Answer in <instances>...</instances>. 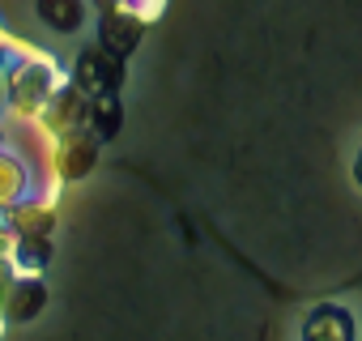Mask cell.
I'll list each match as a JSON object with an SVG mask.
<instances>
[{
  "label": "cell",
  "mask_w": 362,
  "mask_h": 341,
  "mask_svg": "<svg viewBox=\"0 0 362 341\" xmlns=\"http://www.w3.org/2000/svg\"><path fill=\"white\" fill-rule=\"evenodd\" d=\"M307 341H349L354 337V324L341 307H320L311 320H307Z\"/></svg>",
  "instance_id": "1"
},
{
  "label": "cell",
  "mask_w": 362,
  "mask_h": 341,
  "mask_svg": "<svg viewBox=\"0 0 362 341\" xmlns=\"http://www.w3.org/2000/svg\"><path fill=\"white\" fill-rule=\"evenodd\" d=\"M39 18L52 30H77L81 26V0H39Z\"/></svg>",
  "instance_id": "2"
},
{
  "label": "cell",
  "mask_w": 362,
  "mask_h": 341,
  "mask_svg": "<svg viewBox=\"0 0 362 341\" xmlns=\"http://www.w3.org/2000/svg\"><path fill=\"white\" fill-rule=\"evenodd\" d=\"M354 180L362 184V149H358V158H354Z\"/></svg>",
  "instance_id": "3"
}]
</instances>
